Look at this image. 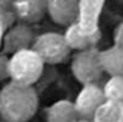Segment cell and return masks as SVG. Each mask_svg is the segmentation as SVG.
<instances>
[{
	"label": "cell",
	"instance_id": "cell-16",
	"mask_svg": "<svg viewBox=\"0 0 123 122\" xmlns=\"http://www.w3.org/2000/svg\"><path fill=\"white\" fill-rule=\"evenodd\" d=\"M74 122H92V119H86V118H77Z\"/></svg>",
	"mask_w": 123,
	"mask_h": 122
},
{
	"label": "cell",
	"instance_id": "cell-7",
	"mask_svg": "<svg viewBox=\"0 0 123 122\" xmlns=\"http://www.w3.org/2000/svg\"><path fill=\"white\" fill-rule=\"evenodd\" d=\"M80 10L79 0H46V12L50 19L60 26H69L76 22Z\"/></svg>",
	"mask_w": 123,
	"mask_h": 122
},
{
	"label": "cell",
	"instance_id": "cell-2",
	"mask_svg": "<svg viewBox=\"0 0 123 122\" xmlns=\"http://www.w3.org/2000/svg\"><path fill=\"white\" fill-rule=\"evenodd\" d=\"M44 62L31 47L17 50L9 56V75L10 81L33 86L43 75Z\"/></svg>",
	"mask_w": 123,
	"mask_h": 122
},
{
	"label": "cell",
	"instance_id": "cell-12",
	"mask_svg": "<svg viewBox=\"0 0 123 122\" xmlns=\"http://www.w3.org/2000/svg\"><path fill=\"white\" fill-rule=\"evenodd\" d=\"M103 93L106 101L123 103V76H110L103 88Z\"/></svg>",
	"mask_w": 123,
	"mask_h": 122
},
{
	"label": "cell",
	"instance_id": "cell-4",
	"mask_svg": "<svg viewBox=\"0 0 123 122\" xmlns=\"http://www.w3.org/2000/svg\"><path fill=\"white\" fill-rule=\"evenodd\" d=\"M99 53L100 50H97L96 47H89V49L77 50V53L73 56L72 72L80 83L83 85L96 83L102 78L103 69H102Z\"/></svg>",
	"mask_w": 123,
	"mask_h": 122
},
{
	"label": "cell",
	"instance_id": "cell-14",
	"mask_svg": "<svg viewBox=\"0 0 123 122\" xmlns=\"http://www.w3.org/2000/svg\"><path fill=\"white\" fill-rule=\"evenodd\" d=\"M10 79L9 75V55H6L4 52L0 53V83Z\"/></svg>",
	"mask_w": 123,
	"mask_h": 122
},
{
	"label": "cell",
	"instance_id": "cell-15",
	"mask_svg": "<svg viewBox=\"0 0 123 122\" xmlns=\"http://www.w3.org/2000/svg\"><path fill=\"white\" fill-rule=\"evenodd\" d=\"M113 40H115L116 46L123 47V22L117 25V27L115 30V34H113Z\"/></svg>",
	"mask_w": 123,
	"mask_h": 122
},
{
	"label": "cell",
	"instance_id": "cell-10",
	"mask_svg": "<svg viewBox=\"0 0 123 122\" xmlns=\"http://www.w3.org/2000/svg\"><path fill=\"white\" fill-rule=\"evenodd\" d=\"M103 72L109 76H123V47L110 46L99 53Z\"/></svg>",
	"mask_w": 123,
	"mask_h": 122
},
{
	"label": "cell",
	"instance_id": "cell-6",
	"mask_svg": "<svg viewBox=\"0 0 123 122\" xmlns=\"http://www.w3.org/2000/svg\"><path fill=\"white\" fill-rule=\"evenodd\" d=\"M34 33L30 25L23 22H16L7 27L3 37V52L6 55H12L17 50L31 47L34 42Z\"/></svg>",
	"mask_w": 123,
	"mask_h": 122
},
{
	"label": "cell",
	"instance_id": "cell-11",
	"mask_svg": "<svg viewBox=\"0 0 123 122\" xmlns=\"http://www.w3.org/2000/svg\"><path fill=\"white\" fill-rule=\"evenodd\" d=\"M77 114L74 109V103L66 99L56 101L46 111L47 122H74L77 119Z\"/></svg>",
	"mask_w": 123,
	"mask_h": 122
},
{
	"label": "cell",
	"instance_id": "cell-8",
	"mask_svg": "<svg viewBox=\"0 0 123 122\" xmlns=\"http://www.w3.org/2000/svg\"><path fill=\"white\" fill-rule=\"evenodd\" d=\"M63 36L66 39L67 46L73 50L94 47L96 43L99 42V32L96 29H86L77 22L69 25Z\"/></svg>",
	"mask_w": 123,
	"mask_h": 122
},
{
	"label": "cell",
	"instance_id": "cell-9",
	"mask_svg": "<svg viewBox=\"0 0 123 122\" xmlns=\"http://www.w3.org/2000/svg\"><path fill=\"white\" fill-rule=\"evenodd\" d=\"M13 13L17 22L33 25L46 14V0H13Z\"/></svg>",
	"mask_w": 123,
	"mask_h": 122
},
{
	"label": "cell",
	"instance_id": "cell-3",
	"mask_svg": "<svg viewBox=\"0 0 123 122\" xmlns=\"http://www.w3.org/2000/svg\"><path fill=\"white\" fill-rule=\"evenodd\" d=\"M31 49L37 52V55L47 65H59L64 63L70 56V47L66 43V39L62 33L57 32H46L34 37Z\"/></svg>",
	"mask_w": 123,
	"mask_h": 122
},
{
	"label": "cell",
	"instance_id": "cell-1",
	"mask_svg": "<svg viewBox=\"0 0 123 122\" xmlns=\"http://www.w3.org/2000/svg\"><path fill=\"white\" fill-rule=\"evenodd\" d=\"M39 108V96L33 86L13 81L0 89V116L4 122H29Z\"/></svg>",
	"mask_w": 123,
	"mask_h": 122
},
{
	"label": "cell",
	"instance_id": "cell-5",
	"mask_svg": "<svg viewBox=\"0 0 123 122\" xmlns=\"http://www.w3.org/2000/svg\"><path fill=\"white\" fill-rule=\"evenodd\" d=\"M106 101L103 89L97 83H86L74 99V109L79 118L92 119L96 111Z\"/></svg>",
	"mask_w": 123,
	"mask_h": 122
},
{
	"label": "cell",
	"instance_id": "cell-13",
	"mask_svg": "<svg viewBox=\"0 0 123 122\" xmlns=\"http://www.w3.org/2000/svg\"><path fill=\"white\" fill-rule=\"evenodd\" d=\"M0 19L6 27L14 23L16 16L13 13V0H0Z\"/></svg>",
	"mask_w": 123,
	"mask_h": 122
}]
</instances>
